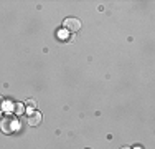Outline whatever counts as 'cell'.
<instances>
[{
    "label": "cell",
    "mask_w": 155,
    "mask_h": 149,
    "mask_svg": "<svg viewBox=\"0 0 155 149\" xmlns=\"http://www.w3.org/2000/svg\"><path fill=\"white\" fill-rule=\"evenodd\" d=\"M120 149H130V147H127V146H124V147H120Z\"/></svg>",
    "instance_id": "obj_8"
},
{
    "label": "cell",
    "mask_w": 155,
    "mask_h": 149,
    "mask_svg": "<svg viewBox=\"0 0 155 149\" xmlns=\"http://www.w3.org/2000/svg\"><path fill=\"white\" fill-rule=\"evenodd\" d=\"M28 106H30V108H35V101H33V99H30V101H28Z\"/></svg>",
    "instance_id": "obj_6"
},
{
    "label": "cell",
    "mask_w": 155,
    "mask_h": 149,
    "mask_svg": "<svg viewBox=\"0 0 155 149\" xmlns=\"http://www.w3.org/2000/svg\"><path fill=\"white\" fill-rule=\"evenodd\" d=\"M0 116H2V113H0Z\"/></svg>",
    "instance_id": "obj_9"
},
{
    "label": "cell",
    "mask_w": 155,
    "mask_h": 149,
    "mask_svg": "<svg viewBox=\"0 0 155 149\" xmlns=\"http://www.w3.org/2000/svg\"><path fill=\"white\" fill-rule=\"evenodd\" d=\"M3 104V96H0V106Z\"/></svg>",
    "instance_id": "obj_7"
},
{
    "label": "cell",
    "mask_w": 155,
    "mask_h": 149,
    "mask_svg": "<svg viewBox=\"0 0 155 149\" xmlns=\"http://www.w3.org/2000/svg\"><path fill=\"white\" fill-rule=\"evenodd\" d=\"M23 111H25V106L21 103H17L15 104V114H23Z\"/></svg>",
    "instance_id": "obj_4"
},
{
    "label": "cell",
    "mask_w": 155,
    "mask_h": 149,
    "mask_svg": "<svg viewBox=\"0 0 155 149\" xmlns=\"http://www.w3.org/2000/svg\"><path fill=\"white\" fill-rule=\"evenodd\" d=\"M27 123L30 126H38L40 123H41V114H40L38 111H35V109H28V113H27Z\"/></svg>",
    "instance_id": "obj_3"
},
{
    "label": "cell",
    "mask_w": 155,
    "mask_h": 149,
    "mask_svg": "<svg viewBox=\"0 0 155 149\" xmlns=\"http://www.w3.org/2000/svg\"><path fill=\"white\" fill-rule=\"evenodd\" d=\"M63 27H64V30H68V32H78V30H81V22L76 17H68L63 22Z\"/></svg>",
    "instance_id": "obj_2"
},
{
    "label": "cell",
    "mask_w": 155,
    "mask_h": 149,
    "mask_svg": "<svg viewBox=\"0 0 155 149\" xmlns=\"http://www.w3.org/2000/svg\"><path fill=\"white\" fill-rule=\"evenodd\" d=\"M0 129L5 134H12L17 129V121L13 119V116H5L0 119Z\"/></svg>",
    "instance_id": "obj_1"
},
{
    "label": "cell",
    "mask_w": 155,
    "mask_h": 149,
    "mask_svg": "<svg viewBox=\"0 0 155 149\" xmlns=\"http://www.w3.org/2000/svg\"><path fill=\"white\" fill-rule=\"evenodd\" d=\"M60 38H68V30L66 32H60Z\"/></svg>",
    "instance_id": "obj_5"
}]
</instances>
